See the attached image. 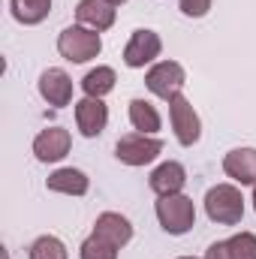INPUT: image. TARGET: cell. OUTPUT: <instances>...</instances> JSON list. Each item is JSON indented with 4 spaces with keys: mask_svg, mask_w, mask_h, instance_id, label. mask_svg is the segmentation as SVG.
<instances>
[{
    "mask_svg": "<svg viewBox=\"0 0 256 259\" xmlns=\"http://www.w3.org/2000/svg\"><path fill=\"white\" fill-rule=\"evenodd\" d=\"M205 214L217 226H235L244 217V196L235 184H217L205 193Z\"/></svg>",
    "mask_w": 256,
    "mask_h": 259,
    "instance_id": "1",
    "label": "cell"
},
{
    "mask_svg": "<svg viewBox=\"0 0 256 259\" xmlns=\"http://www.w3.org/2000/svg\"><path fill=\"white\" fill-rule=\"evenodd\" d=\"M157 220L169 235H184L196 226V205L184 193L160 196L157 199Z\"/></svg>",
    "mask_w": 256,
    "mask_h": 259,
    "instance_id": "2",
    "label": "cell"
},
{
    "mask_svg": "<svg viewBox=\"0 0 256 259\" xmlns=\"http://www.w3.org/2000/svg\"><path fill=\"white\" fill-rule=\"evenodd\" d=\"M58 52H61V58L72 61V64H88L91 58H97V55L103 52V39H100V33L91 30V27L72 24V27L61 30V36H58Z\"/></svg>",
    "mask_w": 256,
    "mask_h": 259,
    "instance_id": "3",
    "label": "cell"
},
{
    "mask_svg": "<svg viewBox=\"0 0 256 259\" xmlns=\"http://www.w3.org/2000/svg\"><path fill=\"white\" fill-rule=\"evenodd\" d=\"M145 84H148V91L154 97H160V100L169 103L187 84V72H184V66L178 64V61H160V64H154L145 72Z\"/></svg>",
    "mask_w": 256,
    "mask_h": 259,
    "instance_id": "4",
    "label": "cell"
},
{
    "mask_svg": "<svg viewBox=\"0 0 256 259\" xmlns=\"http://www.w3.org/2000/svg\"><path fill=\"white\" fill-rule=\"evenodd\" d=\"M160 154H163V142L154 139V136H145V133L121 136L118 145H115V157H118L124 166H148V163H154Z\"/></svg>",
    "mask_w": 256,
    "mask_h": 259,
    "instance_id": "5",
    "label": "cell"
},
{
    "mask_svg": "<svg viewBox=\"0 0 256 259\" xmlns=\"http://www.w3.org/2000/svg\"><path fill=\"white\" fill-rule=\"evenodd\" d=\"M169 121H172V130H175V139H178L184 148H193V145L199 142V136H202V121H199L193 103L184 94H178V97L169 100Z\"/></svg>",
    "mask_w": 256,
    "mask_h": 259,
    "instance_id": "6",
    "label": "cell"
},
{
    "mask_svg": "<svg viewBox=\"0 0 256 259\" xmlns=\"http://www.w3.org/2000/svg\"><path fill=\"white\" fill-rule=\"evenodd\" d=\"M160 52H163V39H160L154 30L139 27V30H133L130 42L124 46V64H127L130 69H142V66L154 64V61L160 58Z\"/></svg>",
    "mask_w": 256,
    "mask_h": 259,
    "instance_id": "7",
    "label": "cell"
},
{
    "mask_svg": "<svg viewBox=\"0 0 256 259\" xmlns=\"http://www.w3.org/2000/svg\"><path fill=\"white\" fill-rule=\"evenodd\" d=\"M69 145H72L69 130L49 127L33 139V154H36L39 163H61L66 154H69Z\"/></svg>",
    "mask_w": 256,
    "mask_h": 259,
    "instance_id": "8",
    "label": "cell"
},
{
    "mask_svg": "<svg viewBox=\"0 0 256 259\" xmlns=\"http://www.w3.org/2000/svg\"><path fill=\"white\" fill-rule=\"evenodd\" d=\"M39 97L55 106V109H64L72 103V78L66 75L64 69L58 66H49L42 75H39Z\"/></svg>",
    "mask_w": 256,
    "mask_h": 259,
    "instance_id": "9",
    "label": "cell"
},
{
    "mask_svg": "<svg viewBox=\"0 0 256 259\" xmlns=\"http://www.w3.org/2000/svg\"><path fill=\"white\" fill-rule=\"evenodd\" d=\"M75 124L81 130V136L97 139V136L106 130V124H109V109H106V103L97 100V97L78 100V103H75Z\"/></svg>",
    "mask_w": 256,
    "mask_h": 259,
    "instance_id": "10",
    "label": "cell"
},
{
    "mask_svg": "<svg viewBox=\"0 0 256 259\" xmlns=\"http://www.w3.org/2000/svg\"><path fill=\"white\" fill-rule=\"evenodd\" d=\"M115 15H118V9L109 0H78V6H75L78 24H84V27H91L97 33L109 30L115 24Z\"/></svg>",
    "mask_w": 256,
    "mask_h": 259,
    "instance_id": "11",
    "label": "cell"
},
{
    "mask_svg": "<svg viewBox=\"0 0 256 259\" xmlns=\"http://www.w3.org/2000/svg\"><path fill=\"white\" fill-rule=\"evenodd\" d=\"M223 172L235 184H241V187L256 184V148H235V151H229L223 157Z\"/></svg>",
    "mask_w": 256,
    "mask_h": 259,
    "instance_id": "12",
    "label": "cell"
},
{
    "mask_svg": "<svg viewBox=\"0 0 256 259\" xmlns=\"http://www.w3.org/2000/svg\"><path fill=\"white\" fill-rule=\"evenodd\" d=\"M94 232L103 235L106 241H112L115 247H127L133 241V223L118 211H103L97 217V223H94Z\"/></svg>",
    "mask_w": 256,
    "mask_h": 259,
    "instance_id": "13",
    "label": "cell"
},
{
    "mask_svg": "<svg viewBox=\"0 0 256 259\" xmlns=\"http://www.w3.org/2000/svg\"><path fill=\"white\" fill-rule=\"evenodd\" d=\"M151 190L157 196H172V193H181L184 184H187V172L181 163L169 160V163H160L154 172H151Z\"/></svg>",
    "mask_w": 256,
    "mask_h": 259,
    "instance_id": "14",
    "label": "cell"
},
{
    "mask_svg": "<svg viewBox=\"0 0 256 259\" xmlns=\"http://www.w3.org/2000/svg\"><path fill=\"white\" fill-rule=\"evenodd\" d=\"M46 187L52 193H64V196H84L91 190V178L81 169H58L49 175Z\"/></svg>",
    "mask_w": 256,
    "mask_h": 259,
    "instance_id": "15",
    "label": "cell"
},
{
    "mask_svg": "<svg viewBox=\"0 0 256 259\" xmlns=\"http://www.w3.org/2000/svg\"><path fill=\"white\" fill-rule=\"evenodd\" d=\"M130 124H133L136 133H145V136H154V133H160V127H163L160 112L148 100H142V97L130 100Z\"/></svg>",
    "mask_w": 256,
    "mask_h": 259,
    "instance_id": "16",
    "label": "cell"
},
{
    "mask_svg": "<svg viewBox=\"0 0 256 259\" xmlns=\"http://www.w3.org/2000/svg\"><path fill=\"white\" fill-rule=\"evenodd\" d=\"M115 81H118V75H115L112 66H97V69H91V72L81 78V91H84V97L103 100L106 94L115 91Z\"/></svg>",
    "mask_w": 256,
    "mask_h": 259,
    "instance_id": "17",
    "label": "cell"
},
{
    "mask_svg": "<svg viewBox=\"0 0 256 259\" xmlns=\"http://www.w3.org/2000/svg\"><path fill=\"white\" fill-rule=\"evenodd\" d=\"M9 6H12L15 21H21L27 27L46 21L49 12H52V0H9Z\"/></svg>",
    "mask_w": 256,
    "mask_h": 259,
    "instance_id": "18",
    "label": "cell"
},
{
    "mask_svg": "<svg viewBox=\"0 0 256 259\" xmlns=\"http://www.w3.org/2000/svg\"><path fill=\"white\" fill-rule=\"evenodd\" d=\"M118 250H121V247H115V244H112V241H106L103 235L91 232V235L81 241L78 256H81V259H118Z\"/></svg>",
    "mask_w": 256,
    "mask_h": 259,
    "instance_id": "19",
    "label": "cell"
},
{
    "mask_svg": "<svg viewBox=\"0 0 256 259\" xmlns=\"http://www.w3.org/2000/svg\"><path fill=\"white\" fill-rule=\"evenodd\" d=\"M27 259H69V253H66V244L61 241V238L42 235V238H36V241L30 244Z\"/></svg>",
    "mask_w": 256,
    "mask_h": 259,
    "instance_id": "20",
    "label": "cell"
},
{
    "mask_svg": "<svg viewBox=\"0 0 256 259\" xmlns=\"http://www.w3.org/2000/svg\"><path fill=\"white\" fill-rule=\"evenodd\" d=\"M232 259H256V235L253 232H238L232 238H226Z\"/></svg>",
    "mask_w": 256,
    "mask_h": 259,
    "instance_id": "21",
    "label": "cell"
},
{
    "mask_svg": "<svg viewBox=\"0 0 256 259\" xmlns=\"http://www.w3.org/2000/svg\"><path fill=\"white\" fill-rule=\"evenodd\" d=\"M178 6L187 18H202V15H208L211 0H178Z\"/></svg>",
    "mask_w": 256,
    "mask_h": 259,
    "instance_id": "22",
    "label": "cell"
},
{
    "mask_svg": "<svg viewBox=\"0 0 256 259\" xmlns=\"http://www.w3.org/2000/svg\"><path fill=\"white\" fill-rule=\"evenodd\" d=\"M205 259H232L229 244H226V241H214V244L205 250Z\"/></svg>",
    "mask_w": 256,
    "mask_h": 259,
    "instance_id": "23",
    "label": "cell"
},
{
    "mask_svg": "<svg viewBox=\"0 0 256 259\" xmlns=\"http://www.w3.org/2000/svg\"><path fill=\"white\" fill-rule=\"evenodd\" d=\"M109 3H112V6H121V3H127V0H109Z\"/></svg>",
    "mask_w": 256,
    "mask_h": 259,
    "instance_id": "24",
    "label": "cell"
},
{
    "mask_svg": "<svg viewBox=\"0 0 256 259\" xmlns=\"http://www.w3.org/2000/svg\"><path fill=\"white\" fill-rule=\"evenodd\" d=\"M253 208H256V184H253Z\"/></svg>",
    "mask_w": 256,
    "mask_h": 259,
    "instance_id": "25",
    "label": "cell"
},
{
    "mask_svg": "<svg viewBox=\"0 0 256 259\" xmlns=\"http://www.w3.org/2000/svg\"><path fill=\"white\" fill-rule=\"evenodd\" d=\"M178 259H196V256H178Z\"/></svg>",
    "mask_w": 256,
    "mask_h": 259,
    "instance_id": "26",
    "label": "cell"
}]
</instances>
